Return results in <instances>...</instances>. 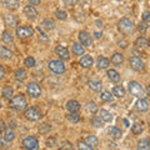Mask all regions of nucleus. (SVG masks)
Masks as SVG:
<instances>
[{"mask_svg": "<svg viewBox=\"0 0 150 150\" xmlns=\"http://www.w3.org/2000/svg\"><path fill=\"white\" fill-rule=\"evenodd\" d=\"M84 53H85V49H84L83 45L78 44V43L73 44V54H74V55L80 56V55H84Z\"/></svg>", "mask_w": 150, "mask_h": 150, "instance_id": "nucleus-30", "label": "nucleus"}, {"mask_svg": "<svg viewBox=\"0 0 150 150\" xmlns=\"http://www.w3.org/2000/svg\"><path fill=\"white\" fill-rule=\"evenodd\" d=\"M24 115H25V118L28 120H30V121H36V120H39L41 118V112L40 110L38 109V108H29V109H26L25 112H24Z\"/></svg>", "mask_w": 150, "mask_h": 150, "instance_id": "nucleus-6", "label": "nucleus"}, {"mask_svg": "<svg viewBox=\"0 0 150 150\" xmlns=\"http://www.w3.org/2000/svg\"><path fill=\"white\" fill-rule=\"evenodd\" d=\"M26 93L31 98H39L41 95V88L38 83H29L26 86Z\"/></svg>", "mask_w": 150, "mask_h": 150, "instance_id": "nucleus-7", "label": "nucleus"}, {"mask_svg": "<svg viewBox=\"0 0 150 150\" xmlns=\"http://www.w3.org/2000/svg\"><path fill=\"white\" fill-rule=\"evenodd\" d=\"M60 149H73V145L69 142H64L63 145H60Z\"/></svg>", "mask_w": 150, "mask_h": 150, "instance_id": "nucleus-48", "label": "nucleus"}, {"mask_svg": "<svg viewBox=\"0 0 150 150\" xmlns=\"http://www.w3.org/2000/svg\"><path fill=\"white\" fill-rule=\"evenodd\" d=\"M78 38H79V41H80V44L83 46L90 48V46L93 45V38H91V35L89 34V33L80 31V33H79V35H78Z\"/></svg>", "mask_w": 150, "mask_h": 150, "instance_id": "nucleus-9", "label": "nucleus"}, {"mask_svg": "<svg viewBox=\"0 0 150 150\" xmlns=\"http://www.w3.org/2000/svg\"><path fill=\"white\" fill-rule=\"evenodd\" d=\"M109 145H110L111 148H116V144H115V143H111V144H109Z\"/></svg>", "mask_w": 150, "mask_h": 150, "instance_id": "nucleus-56", "label": "nucleus"}, {"mask_svg": "<svg viewBox=\"0 0 150 150\" xmlns=\"http://www.w3.org/2000/svg\"><path fill=\"white\" fill-rule=\"evenodd\" d=\"M24 64L26 68H33L35 67V59L33 58V56H28V58L24 60Z\"/></svg>", "mask_w": 150, "mask_h": 150, "instance_id": "nucleus-42", "label": "nucleus"}, {"mask_svg": "<svg viewBox=\"0 0 150 150\" xmlns=\"http://www.w3.org/2000/svg\"><path fill=\"white\" fill-rule=\"evenodd\" d=\"M89 88H90L93 91H101V89H103V84H101L100 81L93 80V81H89Z\"/></svg>", "mask_w": 150, "mask_h": 150, "instance_id": "nucleus-33", "label": "nucleus"}, {"mask_svg": "<svg viewBox=\"0 0 150 150\" xmlns=\"http://www.w3.org/2000/svg\"><path fill=\"white\" fill-rule=\"evenodd\" d=\"M100 100L105 101V103H111L112 101V94H110L109 91H101L100 94Z\"/></svg>", "mask_w": 150, "mask_h": 150, "instance_id": "nucleus-35", "label": "nucleus"}, {"mask_svg": "<svg viewBox=\"0 0 150 150\" xmlns=\"http://www.w3.org/2000/svg\"><path fill=\"white\" fill-rule=\"evenodd\" d=\"M24 15L26 16V18H29V19H31V20H34V19H36L38 18V10L36 9L33 6V5H26L25 8H24Z\"/></svg>", "mask_w": 150, "mask_h": 150, "instance_id": "nucleus-12", "label": "nucleus"}, {"mask_svg": "<svg viewBox=\"0 0 150 150\" xmlns=\"http://www.w3.org/2000/svg\"><path fill=\"white\" fill-rule=\"evenodd\" d=\"M23 146L29 150H36L39 149V142L35 137H28L23 140Z\"/></svg>", "mask_w": 150, "mask_h": 150, "instance_id": "nucleus-8", "label": "nucleus"}, {"mask_svg": "<svg viewBox=\"0 0 150 150\" xmlns=\"http://www.w3.org/2000/svg\"><path fill=\"white\" fill-rule=\"evenodd\" d=\"M14 75H15V79H16V80L18 81H24L25 80V79L28 78V73L25 71V69H16L15 70V74H14Z\"/></svg>", "mask_w": 150, "mask_h": 150, "instance_id": "nucleus-22", "label": "nucleus"}, {"mask_svg": "<svg viewBox=\"0 0 150 150\" xmlns=\"http://www.w3.org/2000/svg\"><path fill=\"white\" fill-rule=\"evenodd\" d=\"M103 123H104V121L101 120L100 116H93L91 118V125H94L95 128H101Z\"/></svg>", "mask_w": 150, "mask_h": 150, "instance_id": "nucleus-38", "label": "nucleus"}, {"mask_svg": "<svg viewBox=\"0 0 150 150\" xmlns=\"http://www.w3.org/2000/svg\"><path fill=\"white\" fill-rule=\"evenodd\" d=\"M135 46H137L139 50H146L149 48V41L145 39V38L140 36L137 39V41H135Z\"/></svg>", "mask_w": 150, "mask_h": 150, "instance_id": "nucleus-16", "label": "nucleus"}, {"mask_svg": "<svg viewBox=\"0 0 150 150\" xmlns=\"http://www.w3.org/2000/svg\"><path fill=\"white\" fill-rule=\"evenodd\" d=\"M86 109L90 111L91 114H95V112L98 111V105L94 101H89L88 104H86Z\"/></svg>", "mask_w": 150, "mask_h": 150, "instance_id": "nucleus-40", "label": "nucleus"}, {"mask_svg": "<svg viewBox=\"0 0 150 150\" xmlns=\"http://www.w3.org/2000/svg\"><path fill=\"white\" fill-rule=\"evenodd\" d=\"M137 109L142 112H145L149 110V103L146 99H143V98H139V100L137 101Z\"/></svg>", "mask_w": 150, "mask_h": 150, "instance_id": "nucleus-15", "label": "nucleus"}, {"mask_svg": "<svg viewBox=\"0 0 150 150\" xmlns=\"http://www.w3.org/2000/svg\"><path fill=\"white\" fill-rule=\"evenodd\" d=\"M111 94H112V96H116V98H124L125 96V89L123 86H114Z\"/></svg>", "mask_w": 150, "mask_h": 150, "instance_id": "nucleus-29", "label": "nucleus"}, {"mask_svg": "<svg viewBox=\"0 0 150 150\" xmlns=\"http://www.w3.org/2000/svg\"><path fill=\"white\" fill-rule=\"evenodd\" d=\"M110 62L114 64V65H116V67H120V65L124 63V55L120 54V53H115L114 55L111 56Z\"/></svg>", "mask_w": 150, "mask_h": 150, "instance_id": "nucleus-19", "label": "nucleus"}, {"mask_svg": "<svg viewBox=\"0 0 150 150\" xmlns=\"http://www.w3.org/2000/svg\"><path fill=\"white\" fill-rule=\"evenodd\" d=\"M14 53L11 50H9L8 48H5V46H0V59H11L13 58Z\"/></svg>", "mask_w": 150, "mask_h": 150, "instance_id": "nucleus-18", "label": "nucleus"}, {"mask_svg": "<svg viewBox=\"0 0 150 150\" xmlns=\"http://www.w3.org/2000/svg\"><path fill=\"white\" fill-rule=\"evenodd\" d=\"M129 91H130L131 95H134L137 98H143L145 95L143 86L140 85L138 81H130L129 83Z\"/></svg>", "mask_w": 150, "mask_h": 150, "instance_id": "nucleus-5", "label": "nucleus"}, {"mask_svg": "<svg viewBox=\"0 0 150 150\" xmlns=\"http://www.w3.org/2000/svg\"><path fill=\"white\" fill-rule=\"evenodd\" d=\"M78 148L81 149V150H91L93 149L90 145H89L88 143H85V142H79L78 143Z\"/></svg>", "mask_w": 150, "mask_h": 150, "instance_id": "nucleus-45", "label": "nucleus"}, {"mask_svg": "<svg viewBox=\"0 0 150 150\" xmlns=\"http://www.w3.org/2000/svg\"><path fill=\"white\" fill-rule=\"evenodd\" d=\"M99 114H100L101 120L105 121V123H110V121L112 120V115L110 114V111H108V110H105V109H101Z\"/></svg>", "mask_w": 150, "mask_h": 150, "instance_id": "nucleus-28", "label": "nucleus"}, {"mask_svg": "<svg viewBox=\"0 0 150 150\" xmlns=\"http://www.w3.org/2000/svg\"><path fill=\"white\" fill-rule=\"evenodd\" d=\"M55 53H56V55H58L62 60H69L70 59L69 50L65 48V46H63V45H58V46H56V48H55Z\"/></svg>", "mask_w": 150, "mask_h": 150, "instance_id": "nucleus-11", "label": "nucleus"}, {"mask_svg": "<svg viewBox=\"0 0 150 150\" xmlns=\"http://www.w3.org/2000/svg\"><path fill=\"white\" fill-rule=\"evenodd\" d=\"M4 5L9 10H15L19 8V0H4Z\"/></svg>", "mask_w": 150, "mask_h": 150, "instance_id": "nucleus-27", "label": "nucleus"}, {"mask_svg": "<svg viewBox=\"0 0 150 150\" xmlns=\"http://www.w3.org/2000/svg\"><path fill=\"white\" fill-rule=\"evenodd\" d=\"M148 28H149L148 23L143 20V21H140V23H139L138 30H139V33H142V34H145V33H146V30H148Z\"/></svg>", "mask_w": 150, "mask_h": 150, "instance_id": "nucleus-39", "label": "nucleus"}, {"mask_svg": "<svg viewBox=\"0 0 150 150\" xmlns=\"http://www.w3.org/2000/svg\"><path fill=\"white\" fill-rule=\"evenodd\" d=\"M4 76H5V70H4V68L0 65V80L4 79Z\"/></svg>", "mask_w": 150, "mask_h": 150, "instance_id": "nucleus-52", "label": "nucleus"}, {"mask_svg": "<svg viewBox=\"0 0 150 150\" xmlns=\"http://www.w3.org/2000/svg\"><path fill=\"white\" fill-rule=\"evenodd\" d=\"M138 149L140 150H149L150 149V143H149V139H142L140 142L138 143Z\"/></svg>", "mask_w": 150, "mask_h": 150, "instance_id": "nucleus-34", "label": "nucleus"}, {"mask_svg": "<svg viewBox=\"0 0 150 150\" xmlns=\"http://www.w3.org/2000/svg\"><path fill=\"white\" fill-rule=\"evenodd\" d=\"M94 63V60L90 55H84L83 58L80 59V65L83 68H90Z\"/></svg>", "mask_w": 150, "mask_h": 150, "instance_id": "nucleus-21", "label": "nucleus"}, {"mask_svg": "<svg viewBox=\"0 0 150 150\" xmlns=\"http://www.w3.org/2000/svg\"><path fill=\"white\" fill-rule=\"evenodd\" d=\"M6 129V124L3 120H0V133H4V130Z\"/></svg>", "mask_w": 150, "mask_h": 150, "instance_id": "nucleus-51", "label": "nucleus"}, {"mask_svg": "<svg viewBox=\"0 0 150 150\" xmlns=\"http://www.w3.org/2000/svg\"><path fill=\"white\" fill-rule=\"evenodd\" d=\"M63 3H64L68 8H74V6L78 4V0H63Z\"/></svg>", "mask_w": 150, "mask_h": 150, "instance_id": "nucleus-46", "label": "nucleus"}, {"mask_svg": "<svg viewBox=\"0 0 150 150\" xmlns=\"http://www.w3.org/2000/svg\"><path fill=\"white\" fill-rule=\"evenodd\" d=\"M4 21H5V25L9 26L11 29V28H16L18 25V19L15 15H11V14H5L4 15Z\"/></svg>", "mask_w": 150, "mask_h": 150, "instance_id": "nucleus-13", "label": "nucleus"}, {"mask_svg": "<svg viewBox=\"0 0 150 150\" xmlns=\"http://www.w3.org/2000/svg\"><path fill=\"white\" fill-rule=\"evenodd\" d=\"M0 109H1V103H0Z\"/></svg>", "mask_w": 150, "mask_h": 150, "instance_id": "nucleus-59", "label": "nucleus"}, {"mask_svg": "<svg viewBox=\"0 0 150 150\" xmlns=\"http://www.w3.org/2000/svg\"><path fill=\"white\" fill-rule=\"evenodd\" d=\"M55 16L59 19V20H67L68 18V14L65 13L64 10H60V9H58V10L55 11Z\"/></svg>", "mask_w": 150, "mask_h": 150, "instance_id": "nucleus-41", "label": "nucleus"}, {"mask_svg": "<svg viewBox=\"0 0 150 150\" xmlns=\"http://www.w3.org/2000/svg\"><path fill=\"white\" fill-rule=\"evenodd\" d=\"M50 129H51V126L49 124H41L40 128H39V131L41 134H48L50 131Z\"/></svg>", "mask_w": 150, "mask_h": 150, "instance_id": "nucleus-44", "label": "nucleus"}, {"mask_svg": "<svg viewBox=\"0 0 150 150\" xmlns=\"http://www.w3.org/2000/svg\"><path fill=\"white\" fill-rule=\"evenodd\" d=\"M65 108H67V110L70 112H76L80 110V104H79L76 100H69L67 103V105H65Z\"/></svg>", "mask_w": 150, "mask_h": 150, "instance_id": "nucleus-14", "label": "nucleus"}, {"mask_svg": "<svg viewBox=\"0 0 150 150\" xmlns=\"http://www.w3.org/2000/svg\"><path fill=\"white\" fill-rule=\"evenodd\" d=\"M85 143H88L91 148H96L98 144H99V140H98L96 137H94V135H88L85 138Z\"/></svg>", "mask_w": 150, "mask_h": 150, "instance_id": "nucleus-32", "label": "nucleus"}, {"mask_svg": "<svg viewBox=\"0 0 150 150\" xmlns=\"http://www.w3.org/2000/svg\"><path fill=\"white\" fill-rule=\"evenodd\" d=\"M49 69L53 71L54 74H58V75H62L65 73V65L63 62H60V60H51V62L49 63Z\"/></svg>", "mask_w": 150, "mask_h": 150, "instance_id": "nucleus-4", "label": "nucleus"}, {"mask_svg": "<svg viewBox=\"0 0 150 150\" xmlns=\"http://www.w3.org/2000/svg\"><path fill=\"white\" fill-rule=\"evenodd\" d=\"M129 64L133 70H135V71H143L144 70V63L143 60L138 58V56H131L130 60H129Z\"/></svg>", "mask_w": 150, "mask_h": 150, "instance_id": "nucleus-10", "label": "nucleus"}, {"mask_svg": "<svg viewBox=\"0 0 150 150\" xmlns=\"http://www.w3.org/2000/svg\"><path fill=\"white\" fill-rule=\"evenodd\" d=\"M143 20L146 21V23L150 21V13H149V11H145V13L143 14Z\"/></svg>", "mask_w": 150, "mask_h": 150, "instance_id": "nucleus-49", "label": "nucleus"}, {"mask_svg": "<svg viewBox=\"0 0 150 150\" xmlns=\"http://www.w3.org/2000/svg\"><path fill=\"white\" fill-rule=\"evenodd\" d=\"M96 26L101 28V26H103V23H101V21H96Z\"/></svg>", "mask_w": 150, "mask_h": 150, "instance_id": "nucleus-55", "label": "nucleus"}, {"mask_svg": "<svg viewBox=\"0 0 150 150\" xmlns=\"http://www.w3.org/2000/svg\"><path fill=\"white\" fill-rule=\"evenodd\" d=\"M13 95H14V89L11 86H9V85L4 86V89H3V98H5V99L10 100L11 98H13Z\"/></svg>", "mask_w": 150, "mask_h": 150, "instance_id": "nucleus-31", "label": "nucleus"}, {"mask_svg": "<svg viewBox=\"0 0 150 150\" xmlns=\"http://www.w3.org/2000/svg\"><path fill=\"white\" fill-rule=\"evenodd\" d=\"M34 35V29L31 26H16V36L19 39H29Z\"/></svg>", "mask_w": 150, "mask_h": 150, "instance_id": "nucleus-3", "label": "nucleus"}, {"mask_svg": "<svg viewBox=\"0 0 150 150\" xmlns=\"http://www.w3.org/2000/svg\"><path fill=\"white\" fill-rule=\"evenodd\" d=\"M10 105L14 110H16V111H21V110H25L26 109V105H28V103H26V99H25V96L23 95V94H19V95H15L11 98V101H10Z\"/></svg>", "mask_w": 150, "mask_h": 150, "instance_id": "nucleus-2", "label": "nucleus"}, {"mask_svg": "<svg viewBox=\"0 0 150 150\" xmlns=\"http://www.w3.org/2000/svg\"><path fill=\"white\" fill-rule=\"evenodd\" d=\"M0 146H4V140L0 139Z\"/></svg>", "mask_w": 150, "mask_h": 150, "instance_id": "nucleus-57", "label": "nucleus"}, {"mask_svg": "<svg viewBox=\"0 0 150 150\" xmlns=\"http://www.w3.org/2000/svg\"><path fill=\"white\" fill-rule=\"evenodd\" d=\"M3 139L5 140L6 143H11L13 140L15 139V133H14V130L13 129H5V130H4Z\"/></svg>", "mask_w": 150, "mask_h": 150, "instance_id": "nucleus-20", "label": "nucleus"}, {"mask_svg": "<svg viewBox=\"0 0 150 150\" xmlns=\"http://www.w3.org/2000/svg\"><path fill=\"white\" fill-rule=\"evenodd\" d=\"M55 145H56L55 138H49V139H46V148H54Z\"/></svg>", "mask_w": 150, "mask_h": 150, "instance_id": "nucleus-47", "label": "nucleus"}, {"mask_svg": "<svg viewBox=\"0 0 150 150\" xmlns=\"http://www.w3.org/2000/svg\"><path fill=\"white\" fill-rule=\"evenodd\" d=\"M131 133H133L134 135H140L143 133V126L142 124H139V123H135L133 125V128H131Z\"/></svg>", "mask_w": 150, "mask_h": 150, "instance_id": "nucleus-37", "label": "nucleus"}, {"mask_svg": "<svg viewBox=\"0 0 150 150\" xmlns=\"http://www.w3.org/2000/svg\"><path fill=\"white\" fill-rule=\"evenodd\" d=\"M39 30V41L40 43H44V44H48L49 43V38L46 34H44L43 31H40V29H38Z\"/></svg>", "mask_w": 150, "mask_h": 150, "instance_id": "nucleus-43", "label": "nucleus"}, {"mask_svg": "<svg viewBox=\"0 0 150 150\" xmlns=\"http://www.w3.org/2000/svg\"><path fill=\"white\" fill-rule=\"evenodd\" d=\"M118 45H119V46H121L123 49H125L129 44H128V41H126V40H119V41H118Z\"/></svg>", "mask_w": 150, "mask_h": 150, "instance_id": "nucleus-50", "label": "nucleus"}, {"mask_svg": "<svg viewBox=\"0 0 150 150\" xmlns=\"http://www.w3.org/2000/svg\"><path fill=\"white\" fill-rule=\"evenodd\" d=\"M108 78H109L112 83H118V81H120V74L116 71V70H114V69L108 70Z\"/></svg>", "mask_w": 150, "mask_h": 150, "instance_id": "nucleus-24", "label": "nucleus"}, {"mask_svg": "<svg viewBox=\"0 0 150 150\" xmlns=\"http://www.w3.org/2000/svg\"><path fill=\"white\" fill-rule=\"evenodd\" d=\"M94 38H95V39H100V38H101V33H95V34H94Z\"/></svg>", "mask_w": 150, "mask_h": 150, "instance_id": "nucleus-54", "label": "nucleus"}, {"mask_svg": "<svg viewBox=\"0 0 150 150\" xmlns=\"http://www.w3.org/2000/svg\"><path fill=\"white\" fill-rule=\"evenodd\" d=\"M1 40L4 41L5 44L8 45H11L14 43V38L11 35V33L9 31V30H5V31H3V35H1Z\"/></svg>", "mask_w": 150, "mask_h": 150, "instance_id": "nucleus-23", "label": "nucleus"}, {"mask_svg": "<svg viewBox=\"0 0 150 150\" xmlns=\"http://www.w3.org/2000/svg\"><path fill=\"white\" fill-rule=\"evenodd\" d=\"M68 120L73 124H76V123L80 121V115L78 114V111L76 112H70V115L68 116Z\"/></svg>", "mask_w": 150, "mask_h": 150, "instance_id": "nucleus-36", "label": "nucleus"}, {"mask_svg": "<svg viewBox=\"0 0 150 150\" xmlns=\"http://www.w3.org/2000/svg\"><path fill=\"white\" fill-rule=\"evenodd\" d=\"M30 4H33V5H39V4L41 3V0H28Z\"/></svg>", "mask_w": 150, "mask_h": 150, "instance_id": "nucleus-53", "label": "nucleus"}, {"mask_svg": "<svg viewBox=\"0 0 150 150\" xmlns=\"http://www.w3.org/2000/svg\"><path fill=\"white\" fill-rule=\"evenodd\" d=\"M118 29H119L120 33H123L124 35H130V34H133L134 33L135 28H134V24H133V21H131L130 19L123 18L118 23Z\"/></svg>", "mask_w": 150, "mask_h": 150, "instance_id": "nucleus-1", "label": "nucleus"}, {"mask_svg": "<svg viewBox=\"0 0 150 150\" xmlns=\"http://www.w3.org/2000/svg\"><path fill=\"white\" fill-rule=\"evenodd\" d=\"M124 124H125V126H129V123H128V120H126V119L124 120Z\"/></svg>", "mask_w": 150, "mask_h": 150, "instance_id": "nucleus-58", "label": "nucleus"}, {"mask_svg": "<svg viewBox=\"0 0 150 150\" xmlns=\"http://www.w3.org/2000/svg\"><path fill=\"white\" fill-rule=\"evenodd\" d=\"M41 28L46 31L53 30L55 28V21L53 20V19H44V20L41 21Z\"/></svg>", "mask_w": 150, "mask_h": 150, "instance_id": "nucleus-17", "label": "nucleus"}, {"mask_svg": "<svg viewBox=\"0 0 150 150\" xmlns=\"http://www.w3.org/2000/svg\"><path fill=\"white\" fill-rule=\"evenodd\" d=\"M109 135L114 140H119L121 138V130L119 128H116V126H111L109 129Z\"/></svg>", "mask_w": 150, "mask_h": 150, "instance_id": "nucleus-25", "label": "nucleus"}, {"mask_svg": "<svg viewBox=\"0 0 150 150\" xmlns=\"http://www.w3.org/2000/svg\"><path fill=\"white\" fill-rule=\"evenodd\" d=\"M96 65H98V68L99 69H106L110 65V60L104 58V56H100V58H98Z\"/></svg>", "mask_w": 150, "mask_h": 150, "instance_id": "nucleus-26", "label": "nucleus"}]
</instances>
